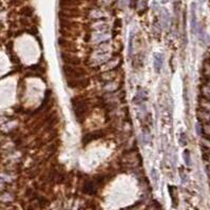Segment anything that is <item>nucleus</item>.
Wrapping results in <instances>:
<instances>
[{"label": "nucleus", "instance_id": "0eeeda50", "mask_svg": "<svg viewBox=\"0 0 210 210\" xmlns=\"http://www.w3.org/2000/svg\"><path fill=\"white\" fill-rule=\"evenodd\" d=\"M83 3V0H59V6L61 9L77 7Z\"/></svg>", "mask_w": 210, "mask_h": 210}, {"label": "nucleus", "instance_id": "aec40b11", "mask_svg": "<svg viewBox=\"0 0 210 210\" xmlns=\"http://www.w3.org/2000/svg\"><path fill=\"white\" fill-rule=\"evenodd\" d=\"M168 1H169V0H162V2H163V3H167Z\"/></svg>", "mask_w": 210, "mask_h": 210}, {"label": "nucleus", "instance_id": "6e6552de", "mask_svg": "<svg viewBox=\"0 0 210 210\" xmlns=\"http://www.w3.org/2000/svg\"><path fill=\"white\" fill-rule=\"evenodd\" d=\"M153 59H154V62H153V66H154L155 69V72L156 73H160L161 72V69H162L163 62H164V55L163 54H154L153 56Z\"/></svg>", "mask_w": 210, "mask_h": 210}, {"label": "nucleus", "instance_id": "39448f33", "mask_svg": "<svg viewBox=\"0 0 210 210\" xmlns=\"http://www.w3.org/2000/svg\"><path fill=\"white\" fill-rule=\"evenodd\" d=\"M66 84L69 88L75 89V88H87L90 84V79L87 77L77 78V79H69L66 80Z\"/></svg>", "mask_w": 210, "mask_h": 210}, {"label": "nucleus", "instance_id": "f257e3e1", "mask_svg": "<svg viewBox=\"0 0 210 210\" xmlns=\"http://www.w3.org/2000/svg\"><path fill=\"white\" fill-rule=\"evenodd\" d=\"M72 102V108L75 114L76 119L78 120V122H81L83 120L86 119V117L88 116L89 112H90V104L87 98H84L83 96H77L73 97L71 99Z\"/></svg>", "mask_w": 210, "mask_h": 210}, {"label": "nucleus", "instance_id": "dca6fc26", "mask_svg": "<svg viewBox=\"0 0 210 210\" xmlns=\"http://www.w3.org/2000/svg\"><path fill=\"white\" fill-rule=\"evenodd\" d=\"M9 56H10V59H11V61H12L13 63H17V65H18V63H20L19 58L17 57L16 55H12V54H10Z\"/></svg>", "mask_w": 210, "mask_h": 210}, {"label": "nucleus", "instance_id": "7ed1b4c3", "mask_svg": "<svg viewBox=\"0 0 210 210\" xmlns=\"http://www.w3.org/2000/svg\"><path fill=\"white\" fill-rule=\"evenodd\" d=\"M105 135H106V133H105V131L102 129L95 130V131H93V132H89V133H87V134H84L83 136V140H81V143H83L84 146H87V145L90 144V143L94 142V140L104 137Z\"/></svg>", "mask_w": 210, "mask_h": 210}, {"label": "nucleus", "instance_id": "f3484780", "mask_svg": "<svg viewBox=\"0 0 210 210\" xmlns=\"http://www.w3.org/2000/svg\"><path fill=\"white\" fill-rule=\"evenodd\" d=\"M132 51H133V36L131 34L129 38V55L132 54Z\"/></svg>", "mask_w": 210, "mask_h": 210}, {"label": "nucleus", "instance_id": "6ab92c4d", "mask_svg": "<svg viewBox=\"0 0 210 210\" xmlns=\"http://www.w3.org/2000/svg\"><path fill=\"white\" fill-rule=\"evenodd\" d=\"M136 3H137V0H131V3H130V6H131V7H135V6H136Z\"/></svg>", "mask_w": 210, "mask_h": 210}, {"label": "nucleus", "instance_id": "4be33fe9", "mask_svg": "<svg viewBox=\"0 0 210 210\" xmlns=\"http://www.w3.org/2000/svg\"><path fill=\"white\" fill-rule=\"evenodd\" d=\"M202 1H204V0H202Z\"/></svg>", "mask_w": 210, "mask_h": 210}, {"label": "nucleus", "instance_id": "2eb2a0df", "mask_svg": "<svg viewBox=\"0 0 210 210\" xmlns=\"http://www.w3.org/2000/svg\"><path fill=\"white\" fill-rule=\"evenodd\" d=\"M24 3V0H10V4L12 6H19Z\"/></svg>", "mask_w": 210, "mask_h": 210}, {"label": "nucleus", "instance_id": "20e7f679", "mask_svg": "<svg viewBox=\"0 0 210 210\" xmlns=\"http://www.w3.org/2000/svg\"><path fill=\"white\" fill-rule=\"evenodd\" d=\"M60 58H61V60H62L63 62H65L66 65H68V66H80V63H81L80 58L77 57V56H75V55L69 54V53H66V52L60 53Z\"/></svg>", "mask_w": 210, "mask_h": 210}, {"label": "nucleus", "instance_id": "a211bd4d", "mask_svg": "<svg viewBox=\"0 0 210 210\" xmlns=\"http://www.w3.org/2000/svg\"><path fill=\"white\" fill-rule=\"evenodd\" d=\"M184 99H186V106L188 107V93H187V86H184Z\"/></svg>", "mask_w": 210, "mask_h": 210}, {"label": "nucleus", "instance_id": "423d86ee", "mask_svg": "<svg viewBox=\"0 0 210 210\" xmlns=\"http://www.w3.org/2000/svg\"><path fill=\"white\" fill-rule=\"evenodd\" d=\"M99 189V186L95 183L94 180H88L84 182V192L89 195H94V194L97 193Z\"/></svg>", "mask_w": 210, "mask_h": 210}, {"label": "nucleus", "instance_id": "9d476101", "mask_svg": "<svg viewBox=\"0 0 210 210\" xmlns=\"http://www.w3.org/2000/svg\"><path fill=\"white\" fill-rule=\"evenodd\" d=\"M168 191H169V194H170V196H171V199H172L173 207H176L178 206V198H175V194H174V191H176V188L174 186L169 185L168 186Z\"/></svg>", "mask_w": 210, "mask_h": 210}, {"label": "nucleus", "instance_id": "9b49d317", "mask_svg": "<svg viewBox=\"0 0 210 210\" xmlns=\"http://www.w3.org/2000/svg\"><path fill=\"white\" fill-rule=\"evenodd\" d=\"M191 24H192V30L194 32H196V17H195V4L192 3V20H191Z\"/></svg>", "mask_w": 210, "mask_h": 210}, {"label": "nucleus", "instance_id": "4468645a", "mask_svg": "<svg viewBox=\"0 0 210 210\" xmlns=\"http://www.w3.org/2000/svg\"><path fill=\"white\" fill-rule=\"evenodd\" d=\"M27 32L29 33L30 35H33V36H36L38 35V30L36 27H32V28H29V29L27 30Z\"/></svg>", "mask_w": 210, "mask_h": 210}, {"label": "nucleus", "instance_id": "412c9836", "mask_svg": "<svg viewBox=\"0 0 210 210\" xmlns=\"http://www.w3.org/2000/svg\"><path fill=\"white\" fill-rule=\"evenodd\" d=\"M24 1H28V0H24Z\"/></svg>", "mask_w": 210, "mask_h": 210}, {"label": "nucleus", "instance_id": "ddd939ff", "mask_svg": "<svg viewBox=\"0 0 210 210\" xmlns=\"http://www.w3.org/2000/svg\"><path fill=\"white\" fill-rule=\"evenodd\" d=\"M19 22H20V24L22 25L24 28H28L29 29L30 28V25H31V22L28 20V18H25V17H21L19 20Z\"/></svg>", "mask_w": 210, "mask_h": 210}, {"label": "nucleus", "instance_id": "1a4fd4ad", "mask_svg": "<svg viewBox=\"0 0 210 210\" xmlns=\"http://www.w3.org/2000/svg\"><path fill=\"white\" fill-rule=\"evenodd\" d=\"M19 14L21 15L22 17H25V18L33 17V15H34V7H32L30 6H24V7L20 9Z\"/></svg>", "mask_w": 210, "mask_h": 210}, {"label": "nucleus", "instance_id": "f03ea898", "mask_svg": "<svg viewBox=\"0 0 210 210\" xmlns=\"http://www.w3.org/2000/svg\"><path fill=\"white\" fill-rule=\"evenodd\" d=\"M62 74L66 78V80H69V79H77L86 77L87 72L84 71V69L79 68V66L65 65L62 66Z\"/></svg>", "mask_w": 210, "mask_h": 210}, {"label": "nucleus", "instance_id": "f8f14e48", "mask_svg": "<svg viewBox=\"0 0 210 210\" xmlns=\"http://www.w3.org/2000/svg\"><path fill=\"white\" fill-rule=\"evenodd\" d=\"M183 157L184 161H185V164L187 166H190L191 165V155H190V151L188 149H185L183 153Z\"/></svg>", "mask_w": 210, "mask_h": 210}]
</instances>
